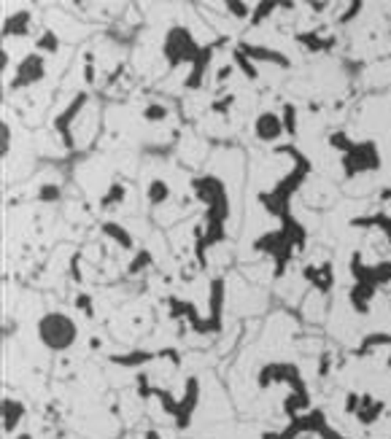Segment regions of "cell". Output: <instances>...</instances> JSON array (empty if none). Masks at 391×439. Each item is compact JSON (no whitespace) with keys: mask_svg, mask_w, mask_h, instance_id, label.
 Returning <instances> with one entry per match:
<instances>
[{"mask_svg":"<svg viewBox=\"0 0 391 439\" xmlns=\"http://www.w3.org/2000/svg\"><path fill=\"white\" fill-rule=\"evenodd\" d=\"M383 345H391V334H386V331H372V334H367L365 340H362V345L354 351V356H370L372 351H378V348H383Z\"/></svg>","mask_w":391,"mask_h":439,"instance_id":"obj_11","label":"cell"},{"mask_svg":"<svg viewBox=\"0 0 391 439\" xmlns=\"http://www.w3.org/2000/svg\"><path fill=\"white\" fill-rule=\"evenodd\" d=\"M100 345H103V340H100V337H92V340H89V351H98Z\"/></svg>","mask_w":391,"mask_h":439,"instance_id":"obj_34","label":"cell"},{"mask_svg":"<svg viewBox=\"0 0 391 439\" xmlns=\"http://www.w3.org/2000/svg\"><path fill=\"white\" fill-rule=\"evenodd\" d=\"M0 415H3V431L6 434H16V428L22 426V420H25L27 407L19 399H14V396H3Z\"/></svg>","mask_w":391,"mask_h":439,"instance_id":"obj_6","label":"cell"},{"mask_svg":"<svg viewBox=\"0 0 391 439\" xmlns=\"http://www.w3.org/2000/svg\"><path fill=\"white\" fill-rule=\"evenodd\" d=\"M197 404H200V380H197V378H189V380H186V388H183L181 402H178V413H176V426H178V428H186V426H189V420H192V413H195Z\"/></svg>","mask_w":391,"mask_h":439,"instance_id":"obj_5","label":"cell"},{"mask_svg":"<svg viewBox=\"0 0 391 439\" xmlns=\"http://www.w3.org/2000/svg\"><path fill=\"white\" fill-rule=\"evenodd\" d=\"M383 413H386V402L383 399H375L372 393H362V407H359V413L354 418L367 428V426H375L380 418H383Z\"/></svg>","mask_w":391,"mask_h":439,"instance_id":"obj_8","label":"cell"},{"mask_svg":"<svg viewBox=\"0 0 391 439\" xmlns=\"http://www.w3.org/2000/svg\"><path fill=\"white\" fill-rule=\"evenodd\" d=\"M0 138H3V143H0V154L6 157L9 154V148H11V127L3 122V127H0Z\"/></svg>","mask_w":391,"mask_h":439,"instance_id":"obj_29","label":"cell"},{"mask_svg":"<svg viewBox=\"0 0 391 439\" xmlns=\"http://www.w3.org/2000/svg\"><path fill=\"white\" fill-rule=\"evenodd\" d=\"M73 305H76V310H81V313H84L86 318L95 316V302H92V294H86V291L76 294Z\"/></svg>","mask_w":391,"mask_h":439,"instance_id":"obj_21","label":"cell"},{"mask_svg":"<svg viewBox=\"0 0 391 439\" xmlns=\"http://www.w3.org/2000/svg\"><path fill=\"white\" fill-rule=\"evenodd\" d=\"M281 119H283V130H286V133L289 135L297 133V108H294L292 103H289V105H283Z\"/></svg>","mask_w":391,"mask_h":439,"instance_id":"obj_24","label":"cell"},{"mask_svg":"<svg viewBox=\"0 0 391 439\" xmlns=\"http://www.w3.org/2000/svg\"><path fill=\"white\" fill-rule=\"evenodd\" d=\"M38 200H41V202H57V200H60V186H54V183H44L41 192H38Z\"/></svg>","mask_w":391,"mask_h":439,"instance_id":"obj_25","label":"cell"},{"mask_svg":"<svg viewBox=\"0 0 391 439\" xmlns=\"http://www.w3.org/2000/svg\"><path fill=\"white\" fill-rule=\"evenodd\" d=\"M330 146L335 148V151H340V154H348V151L354 148V140H351L345 133H332L330 135Z\"/></svg>","mask_w":391,"mask_h":439,"instance_id":"obj_20","label":"cell"},{"mask_svg":"<svg viewBox=\"0 0 391 439\" xmlns=\"http://www.w3.org/2000/svg\"><path fill=\"white\" fill-rule=\"evenodd\" d=\"M359 14H362V3H351V6H348V11H342L340 25H345V22H351V19H356Z\"/></svg>","mask_w":391,"mask_h":439,"instance_id":"obj_31","label":"cell"},{"mask_svg":"<svg viewBox=\"0 0 391 439\" xmlns=\"http://www.w3.org/2000/svg\"><path fill=\"white\" fill-rule=\"evenodd\" d=\"M389 366H391V356H389Z\"/></svg>","mask_w":391,"mask_h":439,"instance_id":"obj_36","label":"cell"},{"mask_svg":"<svg viewBox=\"0 0 391 439\" xmlns=\"http://www.w3.org/2000/svg\"><path fill=\"white\" fill-rule=\"evenodd\" d=\"M375 291L378 286L375 283H354L351 291H348V302H351V310L356 316H367L370 313V305L375 299Z\"/></svg>","mask_w":391,"mask_h":439,"instance_id":"obj_7","label":"cell"},{"mask_svg":"<svg viewBox=\"0 0 391 439\" xmlns=\"http://www.w3.org/2000/svg\"><path fill=\"white\" fill-rule=\"evenodd\" d=\"M124 200H127V186L122 181H113L108 186V192L103 197V207H111V205H122Z\"/></svg>","mask_w":391,"mask_h":439,"instance_id":"obj_16","label":"cell"},{"mask_svg":"<svg viewBox=\"0 0 391 439\" xmlns=\"http://www.w3.org/2000/svg\"><path fill=\"white\" fill-rule=\"evenodd\" d=\"M372 269H375V281H378V286H386V283H391V262H380V264H372Z\"/></svg>","mask_w":391,"mask_h":439,"instance_id":"obj_26","label":"cell"},{"mask_svg":"<svg viewBox=\"0 0 391 439\" xmlns=\"http://www.w3.org/2000/svg\"><path fill=\"white\" fill-rule=\"evenodd\" d=\"M278 6L275 3H259L257 11H254V25H259L262 19H268V16H273V11H275Z\"/></svg>","mask_w":391,"mask_h":439,"instance_id":"obj_28","label":"cell"},{"mask_svg":"<svg viewBox=\"0 0 391 439\" xmlns=\"http://www.w3.org/2000/svg\"><path fill=\"white\" fill-rule=\"evenodd\" d=\"M143 439H165V437H162V434H159L157 428H148L146 434H143Z\"/></svg>","mask_w":391,"mask_h":439,"instance_id":"obj_33","label":"cell"},{"mask_svg":"<svg viewBox=\"0 0 391 439\" xmlns=\"http://www.w3.org/2000/svg\"><path fill=\"white\" fill-rule=\"evenodd\" d=\"M230 76H233V65H224V68H219V73H216V81L224 84V81H230Z\"/></svg>","mask_w":391,"mask_h":439,"instance_id":"obj_32","label":"cell"},{"mask_svg":"<svg viewBox=\"0 0 391 439\" xmlns=\"http://www.w3.org/2000/svg\"><path fill=\"white\" fill-rule=\"evenodd\" d=\"M38 340L41 345L51 351V353H65V351H71L78 340V324H76L71 316H65V313H57V310H51V313H44V316L38 318Z\"/></svg>","mask_w":391,"mask_h":439,"instance_id":"obj_1","label":"cell"},{"mask_svg":"<svg viewBox=\"0 0 391 439\" xmlns=\"http://www.w3.org/2000/svg\"><path fill=\"white\" fill-rule=\"evenodd\" d=\"M380 151L375 140H362L354 143V148L348 154H342V172L345 178H356L365 172H378L380 170Z\"/></svg>","mask_w":391,"mask_h":439,"instance_id":"obj_2","label":"cell"},{"mask_svg":"<svg viewBox=\"0 0 391 439\" xmlns=\"http://www.w3.org/2000/svg\"><path fill=\"white\" fill-rule=\"evenodd\" d=\"M16 439H36V437H33L30 431H22V434H16Z\"/></svg>","mask_w":391,"mask_h":439,"instance_id":"obj_35","label":"cell"},{"mask_svg":"<svg viewBox=\"0 0 391 439\" xmlns=\"http://www.w3.org/2000/svg\"><path fill=\"white\" fill-rule=\"evenodd\" d=\"M351 224L354 227H378L391 245V216H367V219H354Z\"/></svg>","mask_w":391,"mask_h":439,"instance_id":"obj_15","label":"cell"},{"mask_svg":"<svg viewBox=\"0 0 391 439\" xmlns=\"http://www.w3.org/2000/svg\"><path fill=\"white\" fill-rule=\"evenodd\" d=\"M146 267H151V257H148L146 251H138V257L130 262V267H127V272L130 275H141Z\"/></svg>","mask_w":391,"mask_h":439,"instance_id":"obj_23","label":"cell"},{"mask_svg":"<svg viewBox=\"0 0 391 439\" xmlns=\"http://www.w3.org/2000/svg\"><path fill=\"white\" fill-rule=\"evenodd\" d=\"M168 116H171V110H168V105H162V103H148L146 108H143V122L148 124H162Z\"/></svg>","mask_w":391,"mask_h":439,"instance_id":"obj_18","label":"cell"},{"mask_svg":"<svg viewBox=\"0 0 391 439\" xmlns=\"http://www.w3.org/2000/svg\"><path fill=\"white\" fill-rule=\"evenodd\" d=\"M332 369V353H321L318 356V378H327Z\"/></svg>","mask_w":391,"mask_h":439,"instance_id":"obj_30","label":"cell"},{"mask_svg":"<svg viewBox=\"0 0 391 439\" xmlns=\"http://www.w3.org/2000/svg\"><path fill=\"white\" fill-rule=\"evenodd\" d=\"M171 195H173V189L165 178H151V181H148L146 197L151 205H165V202L171 200Z\"/></svg>","mask_w":391,"mask_h":439,"instance_id":"obj_10","label":"cell"},{"mask_svg":"<svg viewBox=\"0 0 391 439\" xmlns=\"http://www.w3.org/2000/svg\"><path fill=\"white\" fill-rule=\"evenodd\" d=\"M227 14H230L233 19H248V16H251V9H248L245 3H227Z\"/></svg>","mask_w":391,"mask_h":439,"instance_id":"obj_27","label":"cell"},{"mask_svg":"<svg viewBox=\"0 0 391 439\" xmlns=\"http://www.w3.org/2000/svg\"><path fill=\"white\" fill-rule=\"evenodd\" d=\"M275 383H286L292 391L305 386V383H303V375H300V369H297L294 364H283V361L265 364L262 369H259V375H257L259 388H270V386H275Z\"/></svg>","mask_w":391,"mask_h":439,"instance_id":"obj_3","label":"cell"},{"mask_svg":"<svg viewBox=\"0 0 391 439\" xmlns=\"http://www.w3.org/2000/svg\"><path fill=\"white\" fill-rule=\"evenodd\" d=\"M103 232L108 234L111 240L119 245V248H124V251H130V248H133V234L127 232L122 224H111L108 221V224H103Z\"/></svg>","mask_w":391,"mask_h":439,"instance_id":"obj_14","label":"cell"},{"mask_svg":"<svg viewBox=\"0 0 391 439\" xmlns=\"http://www.w3.org/2000/svg\"><path fill=\"white\" fill-rule=\"evenodd\" d=\"M159 358L157 353H151V351H133V353H124V356H111V361L119 366H143L148 361H154Z\"/></svg>","mask_w":391,"mask_h":439,"instance_id":"obj_12","label":"cell"},{"mask_svg":"<svg viewBox=\"0 0 391 439\" xmlns=\"http://www.w3.org/2000/svg\"><path fill=\"white\" fill-rule=\"evenodd\" d=\"M245 57H257V60H265V62H278V65H289V60H286V57L275 54L273 49H254V46H248V49H245Z\"/></svg>","mask_w":391,"mask_h":439,"instance_id":"obj_19","label":"cell"},{"mask_svg":"<svg viewBox=\"0 0 391 439\" xmlns=\"http://www.w3.org/2000/svg\"><path fill=\"white\" fill-rule=\"evenodd\" d=\"M359 407H362V393H356V391H348V393H345V399H342V413H345V415H356V413H359Z\"/></svg>","mask_w":391,"mask_h":439,"instance_id":"obj_22","label":"cell"},{"mask_svg":"<svg viewBox=\"0 0 391 439\" xmlns=\"http://www.w3.org/2000/svg\"><path fill=\"white\" fill-rule=\"evenodd\" d=\"M27 27H30V14L19 11L3 22V33H6V36H27V33H30Z\"/></svg>","mask_w":391,"mask_h":439,"instance_id":"obj_13","label":"cell"},{"mask_svg":"<svg viewBox=\"0 0 391 439\" xmlns=\"http://www.w3.org/2000/svg\"><path fill=\"white\" fill-rule=\"evenodd\" d=\"M36 49L41 51V54H57V51H60V38H57V33H54V30H44L41 38H38Z\"/></svg>","mask_w":391,"mask_h":439,"instance_id":"obj_17","label":"cell"},{"mask_svg":"<svg viewBox=\"0 0 391 439\" xmlns=\"http://www.w3.org/2000/svg\"><path fill=\"white\" fill-rule=\"evenodd\" d=\"M46 73V68H44V60H41V54H30L22 65H19V73H16V86H30L41 81Z\"/></svg>","mask_w":391,"mask_h":439,"instance_id":"obj_9","label":"cell"},{"mask_svg":"<svg viewBox=\"0 0 391 439\" xmlns=\"http://www.w3.org/2000/svg\"><path fill=\"white\" fill-rule=\"evenodd\" d=\"M283 133H286L283 130V119L278 113H273V110H262L257 116V122H254V135L262 143H275Z\"/></svg>","mask_w":391,"mask_h":439,"instance_id":"obj_4","label":"cell"}]
</instances>
